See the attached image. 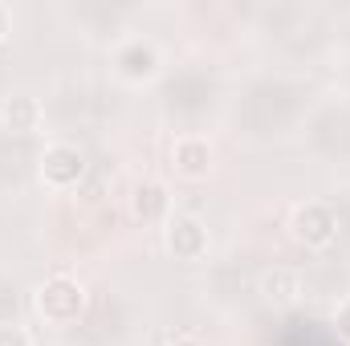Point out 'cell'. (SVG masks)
I'll return each mask as SVG.
<instances>
[{
	"instance_id": "obj_1",
	"label": "cell",
	"mask_w": 350,
	"mask_h": 346,
	"mask_svg": "<svg viewBox=\"0 0 350 346\" xmlns=\"http://www.w3.org/2000/svg\"><path fill=\"white\" fill-rule=\"evenodd\" d=\"M86 285L74 273H53L33 293V310L45 326H74L86 314Z\"/></svg>"
},
{
	"instance_id": "obj_2",
	"label": "cell",
	"mask_w": 350,
	"mask_h": 346,
	"mask_svg": "<svg viewBox=\"0 0 350 346\" xmlns=\"http://www.w3.org/2000/svg\"><path fill=\"white\" fill-rule=\"evenodd\" d=\"M37 175H41V183H45L49 191L66 196V191H74V187L86 179V151H82L78 143L53 139V143L41 151V159H37Z\"/></svg>"
},
{
	"instance_id": "obj_3",
	"label": "cell",
	"mask_w": 350,
	"mask_h": 346,
	"mask_svg": "<svg viewBox=\"0 0 350 346\" xmlns=\"http://www.w3.org/2000/svg\"><path fill=\"white\" fill-rule=\"evenodd\" d=\"M289 232L297 245H306L310 253H326L334 241H338V212L322 200H306L293 208V220H289Z\"/></svg>"
},
{
	"instance_id": "obj_4",
	"label": "cell",
	"mask_w": 350,
	"mask_h": 346,
	"mask_svg": "<svg viewBox=\"0 0 350 346\" xmlns=\"http://www.w3.org/2000/svg\"><path fill=\"white\" fill-rule=\"evenodd\" d=\"M110 62H114V74L122 82H131V86H147V82H155L163 74V49L151 37H126V41H118V49H114Z\"/></svg>"
},
{
	"instance_id": "obj_5",
	"label": "cell",
	"mask_w": 350,
	"mask_h": 346,
	"mask_svg": "<svg viewBox=\"0 0 350 346\" xmlns=\"http://www.w3.org/2000/svg\"><path fill=\"white\" fill-rule=\"evenodd\" d=\"M163 245H167V253H172L175 261L196 265V261L208 257V249H212V232H208V224H204L200 216H191V212H175L172 220L163 224Z\"/></svg>"
},
{
	"instance_id": "obj_6",
	"label": "cell",
	"mask_w": 350,
	"mask_h": 346,
	"mask_svg": "<svg viewBox=\"0 0 350 346\" xmlns=\"http://www.w3.org/2000/svg\"><path fill=\"white\" fill-rule=\"evenodd\" d=\"M167 159H172V172L179 179L200 183V179H208L212 168H216V147H212L208 135H179L172 143V151H167Z\"/></svg>"
},
{
	"instance_id": "obj_7",
	"label": "cell",
	"mask_w": 350,
	"mask_h": 346,
	"mask_svg": "<svg viewBox=\"0 0 350 346\" xmlns=\"http://www.w3.org/2000/svg\"><path fill=\"white\" fill-rule=\"evenodd\" d=\"M0 127H4L8 135H16V139L37 135V131L45 127V106H41V98H33V94H25V90L8 94V98L0 102Z\"/></svg>"
},
{
	"instance_id": "obj_8",
	"label": "cell",
	"mask_w": 350,
	"mask_h": 346,
	"mask_svg": "<svg viewBox=\"0 0 350 346\" xmlns=\"http://www.w3.org/2000/svg\"><path fill=\"white\" fill-rule=\"evenodd\" d=\"M131 216H135L139 224H159V228H163V224L175 216L167 183H159V179L135 183V191H131Z\"/></svg>"
},
{
	"instance_id": "obj_9",
	"label": "cell",
	"mask_w": 350,
	"mask_h": 346,
	"mask_svg": "<svg viewBox=\"0 0 350 346\" xmlns=\"http://www.w3.org/2000/svg\"><path fill=\"white\" fill-rule=\"evenodd\" d=\"M257 293H261L273 310H289V306L306 293V281H301V273H297L293 265H273V269L261 273Z\"/></svg>"
},
{
	"instance_id": "obj_10",
	"label": "cell",
	"mask_w": 350,
	"mask_h": 346,
	"mask_svg": "<svg viewBox=\"0 0 350 346\" xmlns=\"http://www.w3.org/2000/svg\"><path fill=\"white\" fill-rule=\"evenodd\" d=\"M0 346H37V338L21 322H0Z\"/></svg>"
},
{
	"instance_id": "obj_11",
	"label": "cell",
	"mask_w": 350,
	"mask_h": 346,
	"mask_svg": "<svg viewBox=\"0 0 350 346\" xmlns=\"http://www.w3.org/2000/svg\"><path fill=\"white\" fill-rule=\"evenodd\" d=\"M334 334L350 346V297H342V302L334 306Z\"/></svg>"
},
{
	"instance_id": "obj_12",
	"label": "cell",
	"mask_w": 350,
	"mask_h": 346,
	"mask_svg": "<svg viewBox=\"0 0 350 346\" xmlns=\"http://www.w3.org/2000/svg\"><path fill=\"white\" fill-rule=\"evenodd\" d=\"M8 33H12V12H8V4H0V45L8 41Z\"/></svg>"
},
{
	"instance_id": "obj_13",
	"label": "cell",
	"mask_w": 350,
	"mask_h": 346,
	"mask_svg": "<svg viewBox=\"0 0 350 346\" xmlns=\"http://www.w3.org/2000/svg\"><path fill=\"white\" fill-rule=\"evenodd\" d=\"M167 346H208V343H204L200 334H175V338H172Z\"/></svg>"
}]
</instances>
